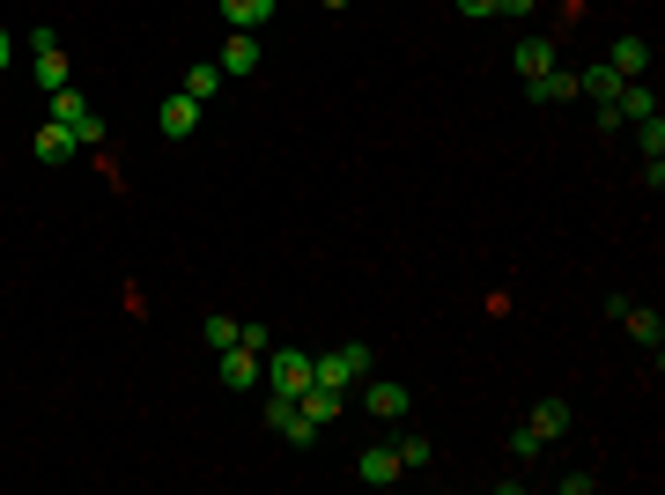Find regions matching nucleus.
<instances>
[{
	"label": "nucleus",
	"mask_w": 665,
	"mask_h": 495,
	"mask_svg": "<svg viewBox=\"0 0 665 495\" xmlns=\"http://www.w3.org/2000/svg\"><path fill=\"white\" fill-rule=\"evenodd\" d=\"M259 385H267L273 399H303L311 385H319V363H311V355H296V347H267V363H259Z\"/></svg>",
	"instance_id": "obj_1"
},
{
	"label": "nucleus",
	"mask_w": 665,
	"mask_h": 495,
	"mask_svg": "<svg viewBox=\"0 0 665 495\" xmlns=\"http://www.w3.org/2000/svg\"><path fill=\"white\" fill-rule=\"evenodd\" d=\"M311 363H319V385H325V392H355V385H363V377H369V347L363 341H347V347H333V355H311Z\"/></svg>",
	"instance_id": "obj_2"
},
{
	"label": "nucleus",
	"mask_w": 665,
	"mask_h": 495,
	"mask_svg": "<svg viewBox=\"0 0 665 495\" xmlns=\"http://www.w3.org/2000/svg\"><path fill=\"white\" fill-rule=\"evenodd\" d=\"M52 126H67L82 149H89V141H104V119H97V104L82 97V89H52Z\"/></svg>",
	"instance_id": "obj_3"
},
{
	"label": "nucleus",
	"mask_w": 665,
	"mask_h": 495,
	"mask_svg": "<svg viewBox=\"0 0 665 495\" xmlns=\"http://www.w3.org/2000/svg\"><path fill=\"white\" fill-rule=\"evenodd\" d=\"M259 30H229V45L215 52V67H222V82H245V75H259Z\"/></svg>",
	"instance_id": "obj_4"
},
{
	"label": "nucleus",
	"mask_w": 665,
	"mask_h": 495,
	"mask_svg": "<svg viewBox=\"0 0 665 495\" xmlns=\"http://www.w3.org/2000/svg\"><path fill=\"white\" fill-rule=\"evenodd\" d=\"M267 421H273V437H289L296 451H303V444H311V437H319V421L303 415L296 399H273V407H267Z\"/></svg>",
	"instance_id": "obj_5"
},
{
	"label": "nucleus",
	"mask_w": 665,
	"mask_h": 495,
	"mask_svg": "<svg viewBox=\"0 0 665 495\" xmlns=\"http://www.w3.org/2000/svg\"><path fill=\"white\" fill-rule=\"evenodd\" d=\"M215 377L229 385V392H251V385H259V355H251V347H222Z\"/></svg>",
	"instance_id": "obj_6"
},
{
	"label": "nucleus",
	"mask_w": 665,
	"mask_h": 495,
	"mask_svg": "<svg viewBox=\"0 0 665 495\" xmlns=\"http://www.w3.org/2000/svg\"><path fill=\"white\" fill-rule=\"evenodd\" d=\"M74 149H82V141H74V133H67V126H37V141H30V155H37V163H52V171H60V163H67V155Z\"/></svg>",
	"instance_id": "obj_7"
},
{
	"label": "nucleus",
	"mask_w": 665,
	"mask_h": 495,
	"mask_svg": "<svg viewBox=\"0 0 665 495\" xmlns=\"http://www.w3.org/2000/svg\"><path fill=\"white\" fill-rule=\"evenodd\" d=\"M355 473H363L369 488H393V481H399V451L393 444H369L363 459H355Z\"/></svg>",
	"instance_id": "obj_8"
},
{
	"label": "nucleus",
	"mask_w": 665,
	"mask_h": 495,
	"mask_svg": "<svg viewBox=\"0 0 665 495\" xmlns=\"http://www.w3.org/2000/svg\"><path fill=\"white\" fill-rule=\"evenodd\" d=\"M155 126H163L171 141H185V133H193V126H200V104L185 97V89H178V97H163V111H155Z\"/></svg>",
	"instance_id": "obj_9"
},
{
	"label": "nucleus",
	"mask_w": 665,
	"mask_h": 495,
	"mask_svg": "<svg viewBox=\"0 0 665 495\" xmlns=\"http://www.w3.org/2000/svg\"><path fill=\"white\" fill-rule=\"evenodd\" d=\"M511 67H517V75H525V82H540L547 67H555V37H525V45L511 52Z\"/></svg>",
	"instance_id": "obj_10"
},
{
	"label": "nucleus",
	"mask_w": 665,
	"mask_h": 495,
	"mask_svg": "<svg viewBox=\"0 0 665 495\" xmlns=\"http://www.w3.org/2000/svg\"><path fill=\"white\" fill-rule=\"evenodd\" d=\"M607 67H614L621 82H636L643 67H651V45H643V37H614V52H607Z\"/></svg>",
	"instance_id": "obj_11"
},
{
	"label": "nucleus",
	"mask_w": 665,
	"mask_h": 495,
	"mask_svg": "<svg viewBox=\"0 0 665 495\" xmlns=\"http://www.w3.org/2000/svg\"><path fill=\"white\" fill-rule=\"evenodd\" d=\"M363 407H369L377 421H399V415H407V385H369Z\"/></svg>",
	"instance_id": "obj_12"
},
{
	"label": "nucleus",
	"mask_w": 665,
	"mask_h": 495,
	"mask_svg": "<svg viewBox=\"0 0 665 495\" xmlns=\"http://www.w3.org/2000/svg\"><path fill=\"white\" fill-rule=\"evenodd\" d=\"M569 421H577V415H569V399H540V407H533V437L547 444V437H562Z\"/></svg>",
	"instance_id": "obj_13"
},
{
	"label": "nucleus",
	"mask_w": 665,
	"mask_h": 495,
	"mask_svg": "<svg viewBox=\"0 0 665 495\" xmlns=\"http://www.w3.org/2000/svg\"><path fill=\"white\" fill-rule=\"evenodd\" d=\"M222 15H229V30H259L273 15V0H222Z\"/></svg>",
	"instance_id": "obj_14"
},
{
	"label": "nucleus",
	"mask_w": 665,
	"mask_h": 495,
	"mask_svg": "<svg viewBox=\"0 0 665 495\" xmlns=\"http://www.w3.org/2000/svg\"><path fill=\"white\" fill-rule=\"evenodd\" d=\"M533 97H540V104H569V97H577V75H569V67H547V75L533 82Z\"/></svg>",
	"instance_id": "obj_15"
},
{
	"label": "nucleus",
	"mask_w": 665,
	"mask_h": 495,
	"mask_svg": "<svg viewBox=\"0 0 665 495\" xmlns=\"http://www.w3.org/2000/svg\"><path fill=\"white\" fill-rule=\"evenodd\" d=\"M621 119H658V97L643 89V82H621V104H614Z\"/></svg>",
	"instance_id": "obj_16"
},
{
	"label": "nucleus",
	"mask_w": 665,
	"mask_h": 495,
	"mask_svg": "<svg viewBox=\"0 0 665 495\" xmlns=\"http://www.w3.org/2000/svg\"><path fill=\"white\" fill-rule=\"evenodd\" d=\"M621 325H629V333H636V341L651 347V355H658V341H665V325H658V311H636V303H629V311H621Z\"/></svg>",
	"instance_id": "obj_17"
},
{
	"label": "nucleus",
	"mask_w": 665,
	"mask_h": 495,
	"mask_svg": "<svg viewBox=\"0 0 665 495\" xmlns=\"http://www.w3.org/2000/svg\"><path fill=\"white\" fill-rule=\"evenodd\" d=\"M215 89H222V67H215V60H200V67H185V97H193V104H207Z\"/></svg>",
	"instance_id": "obj_18"
},
{
	"label": "nucleus",
	"mask_w": 665,
	"mask_h": 495,
	"mask_svg": "<svg viewBox=\"0 0 665 495\" xmlns=\"http://www.w3.org/2000/svg\"><path fill=\"white\" fill-rule=\"evenodd\" d=\"M296 407H303V415H311V421H319V429H325V421L341 415V392H325V385H311V392L296 399Z\"/></svg>",
	"instance_id": "obj_19"
},
{
	"label": "nucleus",
	"mask_w": 665,
	"mask_h": 495,
	"mask_svg": "<svg viewBox=\"0 0 665 495\" xmlns=\"http://www.w3.org/2000/svg\"><path fill=\"white\" fill-rule=\"evenodd\" d=\"M37 89H67V52H37Z\"/></svg>",
	"instance_id": "obj_20"
},
{
	"label": "nucleus",
	"mask_w": 665,
	"mask_h": 495,
	"mask_svg": "<svg viewBox=\"0 0 665 495\" xmlns=\"http://www.w3.org/2000/svg\"><path fill=\"white\" fill-rule=\"evenodd\" d=\"M393 451H399V473H421L429 459H437V451H429V437H407V444H393Z\"/></svg>",
	"instance_id": "obj_21"
},
{
	"label": "nucleus",
	"mask_w": 665,
	"mask_h": 495,
	"mask_svg": "<svg viewBox=\"0 0 665 495\" xmlns=\"http://www.w3.org/2000/svg\"><path fill=\"white\" fill-rule=\"evenodd\" d=\"M200 341H207V347H237V319H222V311H215V319L200 325Z\"/></svg>",
	"instance_id": "obj_22"
},
{
	"label": "nucleus",
	"mask_w": 665,
	"mask_h": 495,
	"mask_svg": "<svg viewBox=\"0 0 665 495\" xmlns=\"http://www.w3.org/2000/svg\"><path fill=\"white\" fill-rule=\"evenodd\" d=\"M237 347H251V355H267V347H273V333H267L259 319H251V325H237Z\"/></svg>",
	"instance_id": "obj_23"
},
{
	"label": "nucleus",
	"mask_w": 665,
	"mask_h": 495,
	"mask_svg": "<svg viewBox=\"0 0 665 495\" xmlns=\"http://www.w3.org/2000/svg\"><path fill=\"white\" fill-rule=\"evenodd\" d=\"M636 133H643V155H665V119H636Z\"/></svg>",
	"instance_id": "obj_24"
},
{
	"label": "nucleus",
	"mask_w": 665,
	"mask_h": 495,
	"mask_svg": "<svg viewBox=\"0 0 665 495\" xmlns=\"http://www.w3.org/2000/svg\"><path fill=\"white\" fill-rule=\"evenodd\" d=\"M459 15H473V23H481V15H503V0H459Z\"/></svg>",
	"instance_id": "obj_25"
},
{
	"label": "nucleus",
	"mask_w": 665,
	"mask_h": 495,
	"mask_svg": "<svg viewBox=\"0 0 665 495\" xmlns=\"http://www.w3.org/2000/svg\"><path fill=\"white\" fill-rule=\"evenodd\" d=\"M503 15H533V0H503Z\"/></svg>",
	"instance_id": "obj_26"
},
{
	"label": "nucleus",
	"mask_w": 665,
	"mask_h": 495,
	"mask_svg": "<svg viewBox=\"0 0 665 495\" xmlns=\"http://www.w3.org/2000/svg\"><path fill=\"white\" fill-rule=\"evenodd\" d=\"M8 52H15V37H8V30H0V67H8Z\"/></svg>",
	"instance_id": "obj_27"
},
{
	"label": "nucleus",
	"mask_w": 665,
	"mask_h": 495,
	"mask_svg": "<svg viewBox=\"0 0 665 495\" xmlns=\"http://www.w3.org/2000/svg\"><path fill=\"white\" fill-rule=\"evenodd\" d=\"M319 8H347V0H319Z\"/></svg>",
	"instance_id": "obj_28"
}]
</instances>
